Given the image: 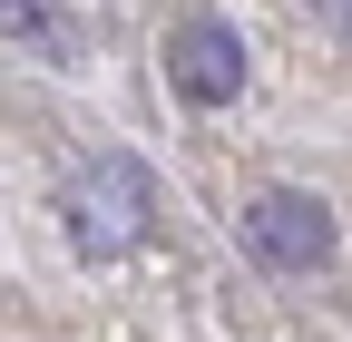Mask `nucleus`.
<instances>
[{
    "label": "nucleus",
    "mask_w": 352,
    "mask_h": 342,
    "mask_svg": "<svg viewBox=\"0 0 352 342\" xmlns=\"http://www.w3.org/2000/svg\"><path fill=\"white\" fill-rule=\"evenodd\" d=\"M59 225H69V244L88 264H118V254H138L147 225H157V176L138 157H88L59 186Z\"/></svg>",
    "instance_id": "1"
},
{
    "label": "nucleus",
    "mask_w": 352,
    "mask_h": 342,
    "mask_svg": "<svg viewBox=\"0 0 352 342\" xmlns=\"http://www.w3.org/2000/svg\"><path fill=\"white\" fill-rule=\"evenodd\" d=\"M333 244H342V225H333V205H323L314 186H254V196H245V254H254V264L323 274Z\"/></svg>",
    "instance_id": "2"
},
{
    "label": "nucleus",
    "mask_w": 352,
    "mask_h": 342,
    "mask_svg": "<svg viewBox=\"0 0 352 342\" xmlns=\"http://www.w3.org/2000/svg\"><path fill=\"white\" fill-rule=\"evenodd\" d=\"M166 78H176V98H196V108H235L245 98V30L235 20H176L166 30Z\"/></svg>",
    "instance_id": "3"
},
{
    "label": "nucleus",
    "mask_w": 352,
    "mask_h": 342,
    "mask_svg": "<svg viewBox=\"0 0 352 342\" xmlns=\"http://www.w3.org/2000/svg\"><path fill=\"white\" fill-rule=\"evenodd\" d=\"M314 10H323V30L342 39V49H352V0H314Z\"/></svg>",
    "instance_id": "4"
},
{
    "label": "nucleus",
    "mask_w": 352,
    "mask_h": 342,
    "mask_svg": "<svg viewBox=\"0 0 352 342\" xmlns=\"http://www.w3.org/2000/svg\"><path fill=\"white\" fill-rule=\"evenodd\" d=\"M10 10H50V0H10Z\"/></svg>",
    "instance_id": "5"
}]
</instances>
